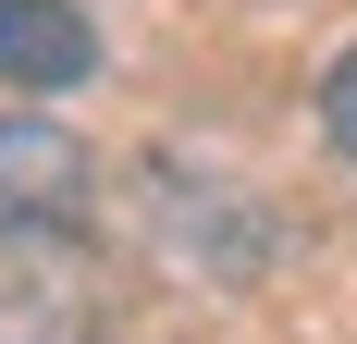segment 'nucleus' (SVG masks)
Masks as SVG:
<instances>
[{
	"label": "nucleus",
	"instance_id": "1",
	"mask_svg": "<svg viewBox=\"0 0 357 344\" xmlns=\"http://www.w3.org/2000/svg\"><path fill=\"white\" fill-rule=\"evenodd\" d=\"M99 185V160L62 136V123H37V111H0V221H74Z\"/></svg>",
	"mask_w": 357,
	"mask_h": 344
},
{
	"label": "nucleus",
	"instance_id": "2",
	"mask_svg": "<svg viewBox=\"0 0 357 344\" xmlns=\"http://www.w3.org/2000/svg\"><path fill=\"white\" fill-rule=\"evenodd\" d=\"M86 74H99V25L74 0H0V86L50 99V86H86Z\"/></svg>",
	"mask_w": 357,
	"mask_h": 344
},
{
	"label": "nucleus",
	"instance_id": "3",
	"mask_svg": "<svg viewBox=\"0 0 357 344\" xmlns=\"http://www.w3.org/2000/svg\"><path fill=\"white\" fill-rule=\"evenodd\" d=\"M321 136H333V148L357 160V49H345V62L321 74Z\"/></svg>",
	"mask_w": 357,
	"mask_h": 344
},
{
	"label": "nucleus",
	"instance_id": "4",
	"mask_svg": "<svg viewBox=\"0 0 357 344\" xmlns=\"http://www.w3.org/2000/svg\"><path fill=\"white\" fill-rule=\"evenodd\" d=\"M0 344H13V332H0Z\"/></svg>",
	"mask_w": 357,
	"mask_h": 344
}]
</instances>
